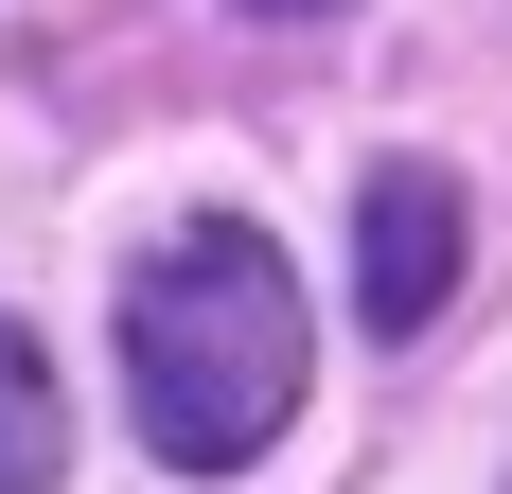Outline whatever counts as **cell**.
<instances>
[{
  "instance_id": "cell-3",
  "label": "cell",
  "mask_w": 512,
  "mask_h": 494,
  "mask_svg": "<svg viewBox=\"0 0 512 494\" xmlns=\"http://www.w3.org/2000/svg\"><path fill=\"white\" fill-rule=\"evenodd\" d=\"M71 477V389H53V353L0 318V494H53Z\"/></svg>"
},
{
  "instance_id": "cell-2",
  "label": "cell",
  "mask_w": 512,
  "mask_h": 494,
  "mask_svg": "<svg viewBox=\"0 0 512 494\" xmlns=\"http://www.w3.org/2000/svg\"><path fill=\"white\" fill-rule=\"evenodd\" d=\"M460 177H442V159H389V177H371L354 195V300H371V336H424V318H442V300H460Z\"/></svg>"
},
{
  "instance_id": "cell-1",
  "label": "cell",
  "mask_w": 512,
  "mask_h": 494,
  "mask_svg": "<svg viewBox=\"0 0 512 494\" xmlns=\"http://www.w3.org/2000/svg\"><path fill=\"white\" fill-rule=\"evenodd\" d=\"M301 389H318V318L248 212H195L124 265V424L159 477H248L301 424Z\"/></svg>"
},
{
  "instance_id": "cell-4",
  "label": "cell",
  "mask_w": 512,
  "mask_h": 494,
  "mask_svg": "<svg viewBox=\"0 0 512 494\" xmlns=\"http://www.w3.org/2000/svg\"><path fill=\"white\" fill-rule=\"evenodd\" d=\"M265 18H318V0H265Z\"/></svg>"
}]
</instances>
